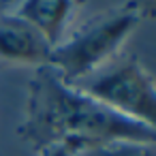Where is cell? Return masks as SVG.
<instances>
[{"instance_id": "5", "label": "cell", "mask_w": 156, "mask_h": 156, "mask_svg": "<svg viewBox=\"0 0 156 156\" xmlns=\"http://www.w3.org/2000/svg\"><path fill=\"white\" fill-rule=\"evenodd\" d=\"M86 0H24L17 15L39 28L56 47L66 39V28Z\"/></svg>"}, {"instance_id": "6", "label": "cell", "mask_w": 156, "mask_h": 156, "mask_svg": "<svg viewBox=\"0 0 156 156\" xmlns=\"http://www.w3.org/2000/svg\"><path fill=\"white\" fill-rule=\"evenodd\" d=\"M77 156H156V143L145 141H109L103 145L88 147Z\"/></svg>"}, {"instance_id": "1", "label": "cell", "mask_w": 156, "mask_h": 156, "mask_svg": "<svg viewBox=\"0 0 156 156\" xmlns=\"http://www.w3.org/2000/svg\"><path fill=\"white\" fill-rule=\"evenodd\" d=\"M17 135L37 152L51 143H66L77 154L120 139L156 143L152 128L124 118L77 86L64 83L49 64L37 66L28 81L26 111Z\"/></svg>"}, {"instance_id": "8", "label": "cell", "mask_w": 156, "mask_h": 156, "mask_svg": "<svg viewBox=\"0 0 156 156\" xmlns=\"http://www.w3.org/2000/svg\"><path fill=\"white\" fill-rule=\"evenodd\" d=\"M37 154L39 156H77V150L66 143H51V145L39 150Z\"/></svg>"}, {"instance_id": "2", "label": "cell", "mask_w": 156, "mask_h": 156, "mask_svg": "<svg viewBox=\"0 0 156 156\" xmlns=\"http://www.w3.org/2000/svg\"><path fill=\"white\" fill-rule=\"evenodd\" d=\"M139 22L141 20L124 5L103 11L56 45L47 64L58 71L64 83L75 86L105 69Z\"/></svg>"}, {"instance_id": "9", "label": "cell", "mask_w": 156, "mask_h": 156, "mask_svg": "<svg viewBox=\"0 0 156 156\" xmlns=\"http://www.w3.org/2000/svg\"><path fill=\"white\" fill-rule=\"evenodd\" d=\"M9 2H11V0H0V13H2V11H7Z\"/></svg>"}, {"instance_id": "4", "label": "cell", "mask_w": 156, "mask_h": 156, "mask_svg": "<svg viewBox=\"0 0 156 156\" xmlns=\"http://www.w3.org/2000/svg\"><path fill=\"white\" fill-rule=\"evenodd\" d=\"M51 49L54 45L30 22H26L17 13H0V60L2 62L37 69L49 62Z\"/></svg>"}, {"instance_id": "7", "label": "cell", "mask_w": 156, "mask_h": 156, "mask_svg": "<svg viewBox=\"0 0 156 156\" xmlns=\"http://www.w3.org/2000/svg\"><path fill=\"white\" fill-rule=\"evenodd\" d=\"M126 9H130L139 20H154L156 17V0H126Z\"/></svg>"}, {"instance_id": "3", "label": "cell", "mask_w": 156, "mask_h": 156, "mask_svg": "<svg viewBox=\"0 0 156 156\" xmlns=\"http://www.w3.org/2000/svg\"><path fill=\"white\" fill-rule=\"evenodd\" d=\"M75 86L156 133V81L135 56L111 60L105 69Z\"/></svg>"}]
</instances>
